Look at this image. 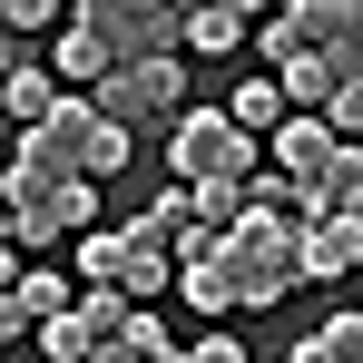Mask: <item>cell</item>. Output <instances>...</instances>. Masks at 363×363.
Listing matches in <instances>:
<instances>
[{"mask_svg": "<svg viewBox=\"0 0 363 363\" xmlns=\"http://www.w3.org/2000/svg\"><path fill=\"white\" fill-rule=\"evenodd\" d=\"M265 138H275L285 177H304V167H324V157H334V128H324V118H275Z\"/></svg>", "mask_w": 363, "mask_h": 363, "instance_id": "7c38bea8", "label": "cell"}, {"mask_svg": "<svg viewBox=\"0 0 363 363\" xmlns=\"http://www.w3.org/2000/svg\"><path fill=\"white\" fill-rule=\"evenodd\" d=\"M285 30H295L304 50L363 60V10H354V0H285Z\"/></svg>", "mask_w": 363, "mask_h": 363, "instance_id": "30bf717a", "label": "cell"}, {"mask_svg": "<svg viewBox=\"0 0 363 363\" xmlns=\"http://www.w3.org/2000/svg\"><path fill=\"white\" fill-rule=\"evenodd\" d=\"M99 177H50V167H20V157H0V196H10V236L20 245H50V236H79L89 216H99Z\"/></svg>", "mask_w": 363, "mask_h": 363, "instance_id": "3957f363", "label": "cell"}, {"mask_svg": "<svg viewBox=\"0 0 363 363\" xmlns=\"http://www.w3.org/2000/svg\"><path fill=\"white\" fill-rule=\"evenodd\" d=\"M108 363H177V334H167V314L128 304V314H118V334H108Z\"/></svg>", "mask_w": 363, "mask_h": 363, "instance_id": "8fae6325", "label": "cell"}, {"mask_svg": "<svg viewBox=\"0 0 363 363\" xmlns=\"http://www.w3.org/2000/svg\"><path fill=\"white\" fill-rule=\"evenodd\" d=\"M285 196H295L285 167H245V206H285Z\"/></svg>", "mask_w": 363, "mask_h": 363, "instance_id": "d6986e66", "label": "cell"}, {"mask_svg": "<svg viewBox=\"0 0 363 363\" xmlns=\"http://www.w3.org/2000/svg\"><path fill=\"white\" fill-rule=\"evenodd\" d=\"M177 354H196V363H245V344H236V334H196V344H177Z\"/></svg>", "mask_w": 363, "mask_h": 363, "instance_id": "44dd1931", "label": "cell"}, {"mask_svg": "<svg viewBox=\"0 0 363 363\" xmlns=\"http://www.w3.org/2000/svg\"><path fill=\"white\" fill-rule=\"evenodd\" d=\"M10 245H20V236H10V216H0V285H10Z\"/></svg>", "mask_w": 363, "mask_h": 363, "instance_id": "7402d4cb", "label": "cell"}, {"mask_svg": "<svg viewBox=\"0 0 363 363\" xmlns=\"http://www.w3.org/2000/svg\"><path fill=\"white\" fill-rule=\"evenodd\" d=\"M50 99H60V69L40 60V50H20V30H10V40H0V108L30 128L40 108H50Z\"/></svg>", "mask_w": 363, "mask_h": 363, "instance_id": "9c48e42d", "label": "cell"}, {"mask_svg": "<svg viewBox=\"0 0 363 363\" xmlns=\"http://www.w3.org/2000/svg\"><path fill=\"white\" fill-rule=\"evenodd\" d=\"M0 128H10V108H0Z\"/></svg>", "mask_w": 363, "mask_h": 363, "instance_id": "cb8c5ba5", "label": "cell"}, {"mask_svg": "<svg viewBox=\"0 0 363 363\" xmlns=\"http://www.w3.org/2000/svg\"><path fill=\"white\" fill-rule=\"evenodd\" d=\"M216 265H226L236 304H275L295 285V216H285V206H236V216L216 226Z\"/></svg>", "mask_w": 363, "mask_h": 363, "instance_id": "7a4b0ae2", "label": "cell"}, {"mask_svg": "<svg viewBox=\"0 0 363 363\" xmlns=\"http://www.w3.org/2000/svg\"><path fill=\"white\" fill-rule=\"evenodd\" d=\"M344 206H363V147H354V138H334V157L295 177L285 216H344Z\"/></svg>", "mask_w": 363, "mask_h": 363, "instance_id": "ba28073f", "label": "cell"}, {"mask_svg": "<svg viewBox=\"0 0 363 363\" xmlns=\"http://www.w3.org/2000/svg\"><path fill=\"white\" fill-rule=\"evenodd\" d=\"M354 255H363V206H344V216H295V275L334 285V275H354Z\"/></svg>", "mask_w": 363, "mask_h": 363, "instance_id": "52a82bcc", "label": "cell"}, {"mask_svg": "<svg viewBox=\"0 0 363 363\" xmlns=\"http://www.w3.org/2000/svg\"><path fill=\"white\" fill-rule=\"evenodd\" d=\"M354 344H363V314H324V324L295 344V363H344Z\"/></svg>", "mask_w": 363, "mask_h": 363, "instance_id": "9a60e30c", "label": "cell"}, {"mask_svg": "<svg viewBox=\"0 0 363 363\" xmlns=\"http://www.w3.org/2000/svg\"><path fill=\"white\" fill-rule=\"evenodd\" d=\"M79 275L89 285H118V236L108 226H79Z\"/></svg>", "mask_w": 363, "mask_h": 363, "instance_id": "e0dca14e", "label": "cell"}, {"mask_svg": "<svg viewBox=\"0 0 363 363\" xmlns=\"http://www.w3.org/2000/svg\"><path fill=\"white\" fill-rule=\"evenodd\" d=\"M226 118H236L245 138H265V128L285 118V89H275V79H236V99H226Z\"/></svg>", "mask_w": 363, "mask_h": 363, "instance_id": "5bb4252c", "label": "cell"}, {"mask_svg": "<svg viewBox=\"0 0 363 363\" xmlns=\"http://www.w3.org/2000/svg\"><path fill=\"white\" fill-rule=\"evenodd\" d=\"M89 108L118 128H157L186 108V60L177 50H147V60H108L99 79H89Z\"/></svg>", "mask_w": 363, "mask_h": 363, "instance_id": "277c9868", "label": "cell"}, {"mask_svg": "<svg viewBox=\"0 0 363 363\" xmlns=\"http://www.w3.org/2000/svg\"><path fill=\"white\" fill-rule=\"evenodd\" d=\"M89 40H108V60H147L177 50V0H60Z\"/></svg>", "mask_w": 363, "mask_h": 363, "instance_id": "8992f818", "label": "cell"}, {"mask_svg": "<svg viewBox=\"0 0 363 363\" xmlns=\"http://www.w3.org/2000/svg\"><path fill=\"white\" fill-rule=\"evenodd\" d=\"M50 69H60V79H79V89H89V79H99V69H108V40H89V30H79V20H69V40H60V50H50Z\"/></svg>", "mask_w": 363, "mask_h": 363, "instance_id": "2e32d148", "label": "cell"}, {"mask_svg": "<svg viewBox=\"0 0 363 363\" xmlns=\"http://www.w3.org/2000/svg\"><path fill=\"white\" fill-rule=\"evenodd\" d=\"M177 10H206V0H177Z\"/></svg>", "mask_w": 363, "mask_h": 363, "instance_id": "603a6c76", "label": "cell"}, {"mask_svg": "<svg viewBox=\"0 0 363 363\" xmlns=\"http://www.w3.org/2000/svg\"><path fill=\"white\" fill-rule=\"evenodd\" d=\"M177 50H245V20L226 0H206V10H177Z\"/></svg>", "mask_w": 363, "mask_h": 363, "instance_id": "4fadbf2b", "label": "cell"}, {"mask_svg": "<svg viewBox=\"0 0 363 363\" xmlns=\"http://www.w3.org/2000/svg\"><path fill=\"white\" fill-rule=\"evenodd\" d=\"M10 295L30 304V324H40V314H50V304H69L79 285H69V275H10Z\"/></svg>", "mask_w": 363, "mask_h": 363, "instance_id": "ac0fdd59", "label": "cell"}, {"mask_svg": "<svg viewBox=\"0 0 363 363\" xmlns=\"http://www.w3.org/2000/svg\"><path fill=\"white\" fill-rule=\"evenodd\" d=\"M167 167H177V177H245V167H255V138H245L226 108H177V118H167Z\"/></svg>", "mask_w": 363, "mask_h": 363, "instance_id": "5b68a950", "label": "cell"}, {"mask_svg": "<svg viewBox=\"0 0 363 363\" xmlns=\"http://www.w3.org/2000/svg\"><path fill=\"white\" fill-rule=\"evenodd\" d=\"M0 20H10V30H20V40H30V30H40V20H60V0H0Z\"/></svg>", "mask_w": 363, "mask_h": 363, "instance_id": "ffe728a7", "label": "cell"}, {"mask_svg": "<svg viewBox=\"0 0 363 363\" xmlns=\"http://www.w3.org/2000/svg\"><path fill=\"white\" fill-rule=\"evenodd\" d=\"M10 157H20V167H50V177H118L128 167V128L99 118L89 99H50Z\"/></svg>", "mask_w": 363, "mask_h": 363, "instance_id": "6da1fadb", "label": "cell"}]
</instances>
